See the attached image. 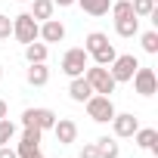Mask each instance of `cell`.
Here are the masks:
<instances>
[{
  "mask_svg": "<svg viewBox=\"0 0 158 158\" xmlns=\"http://www.w3.org/2000/svg\"><path fill=\"white\" fill-rule=\"evenodd\" d=\"M84 77H87V84L93 87V93H102V96H109V93H115V77H112V71L106 68V65H87L84 68Z\"/></svg>",
  "mask_w": 158,
  "mask_h": 158,
  "instance_id": "cell-1",
  "label": "cell"
},
{
  "mask_svg": "<svg viewBox=\"0 0 158 158\" xmlns=\"http://www.w3.org/2000/svg\"><path fill=\"white\" fill-rule=\"evenodd\" d=\"M87 115L96 121V124H109L112 118H115V102H112V96H102V93H93L87 102Z\"/></svg>",
  "mask_w": 158,
  "mask_h": 158,
  "instance_id": "cell-2",
  "label": "cell"
},
{
  "mask_svg": "<svg viewBox=\"0 0 158 158\" xmlns=\"http://www.w3.org/2000/svg\"><path fill=\"white\" fill-rule=\"evenodd\" d=\"M37 31H40V25H37V19H34L31 13H22V16L13 19V37H16L19 44L37 40Z\"/></svg>",
  "mask_w": 158,
  "mask_h": 158,
  "instance_id": "cell-3",
  "label": "cell"
},
{
  "mask_svg": "<svg viewBox=\"0 0 158 158\" xmlns=\"http://www.w3.org/2000/svg\"><path fill=\"white\" fill-rule=\"evenodd\" d=\"M87 62H90V56H87L84 47H71V50H65V56H62V71H65L68 77H77V74H84Z\"/></svg>",
  "mask_w": 158,
  "mask_h": 158,
  "instance_id": "cell-4",
  "label": "cell"
},
{
  "mask_svg": "<svg viewBox=\"0 0 158 158\" xmlns=\"http://www.w3.org/2000/svg\"><path fill=\"white\" fill-rule=\"evenodd\" d=\"M56 112L53 109H25L22 112V127H37V130H53Z\"/></svg>",
  "mask_w": 158,
  "mask_h": 158,
  "instance_id": "cell-5",
  "label": "cell"
},
{
  "mask_svg": "<svg viewBox=\"0 0 158 158\" xmlns=\"http://www.w3.org/2000/svg\"><path fill=\"white\" fill-rule=\"evenodd\" d=\"M136 68H139V62H136V56H133V53L115 56V62L109 65V71H112V77H115V84H124V81H130Z\"/></svg>",
  "mask_w": 158,
  "mask_h": 158,
  "instance_id": "cell-6",
  "label": "cell"
},
{
  "mask_svg": "<svg viewBox=\"0 0 158 158\" xmlns=\"http://www.w3.org/2000/svg\"><path fill=\"white\" fill-rule=\"evenodd\" d=\"M130 81H133V87H136V93L139 96H152L155 90H158V77H155V71L152 68H136L133 71V77H130Z\"/></svg>",
  "mask_w": 158,
  "mask_h": 158,
  "instance_id": "cell-7",
  "label": "cell"
},
{
  "mask_svg": "<svg viewBox=\"0 0 158 158\" xmlns=\"http://www.w3.org/2000/svg\"><path fill=\"white\" fill-rule=\"evenodd\" d=\"M112 127H115V136H133V133L139 130V118H136V115H130V112H124V115H118V112H115Z\"/></svg>",
  "mask_w": 158,
  "mask_h": 158,
  "instance_id": "cell-8",
  "label": "cell"
},
{
  "mask_svg": "<svg viewBox=\"0 0 158 158\" xmlns=\"http://www.w3.org/2000/svg\"><path fill=\"white\" fill-rule=\"evenodd\" d=\"M37 37H40L44 44H59V40L65 37V25H62L59 19H47V22L40 25V31H37Z\"/></svg>",
  "mask_w": 158,
  "mask_h": 158,
  "instance_id": "cell-9",
  "label": "cell"
},
{
  "mask_svg": "<svg viewBox=\"0 0 158 158\" xmlns=\"http://www.w3.org/2000/svg\"><path fill=\"white\" fill-rule=\"evenodd\" d=\"M53 133H56V139H59L62 146H68V143H74V139H77V124H74L71 118H56Z\"/></svg>",
  "mask_w": 158,
  "mask_h": 158,
  "instance_id": "cell-10",
  "label": "cell"
},
{
  "mask_svg": "<svg viewBox=\"0 0 158 158\" xmlns=\"http://www.w3.org/2000/svg\"><path fill=\"white\" fill-rule=\"evenodd\" d=\"M68 96H71L74 102H87V99L93 96V87L87 84V77H84V74L71 77V84H68Z\"/></svg>",
  "mask_w": 158,
  "mask_h": 158,
  "instance_id": "cell-11",
  "label": "cell"
},
{
  "mask_svg": "<svg viewBox=\"0 0 158 158\" xmlns=\"http://www.w3.org/2000/svg\"><path fill=\"white\" fill-rule=\"evenodd\" d=\"M133 136H136V146H139V149H146V152H155V149H158V130L139 127Z\"/></svg>",
  "mask_w": 158,
  "mask_h": 158,
  "instance_id": "cell-12",
  "label": "cell"
},
{
  "mask_svg": "<svg viewBox=\"0 0 158 158\" xmlns=\"http://www.w3.org/2000/svg\"><path fill=\"white\" fill-rule=\"evenodd\" d=\"M25 77H28V84H31V87H44V84L50 81V68H47V62H34V65L28 68Z\"/></svg>",
  "mask_w": 158,
  "mask_h": 158,
  "instance_id": "cell-13",
  "label": "cell"
},
{
  "mask_svg": "<svg viewBox=\"0 0 158 158\" xmlns=\"http://www.w3.org/2000/svg\"><path fill=\"white\" fill-rule=\"evenodd\" d=\"M115 31L121 37H133L139 34V16H124V19H115Z\"/></svg>",
  "mask_w": 158,
  "mask_h": 158,
  "instance_id": "cell-14",
  "label": "cell"
},
{
  "mask_svg": "<svg viewBox=\"0 0 158 158\" xmlns=\"http://www.w3.org/2000/svg\"><path fill=\"white\" fill-rule=\"evenodd\" d=\"M47 56H50L47 44H37V40L25 44V59H28V65H34V62H47Z\"/></svg>",
  "mask_w": 158,
  "mask_h": 158,
  "instance_id": "cell-15",
  "label": "cell"
},
{
  "mask_svg": "<svg viewBox=\"0 0 158 158\" xmlns=\"http://www.w3.org/2000/svg\"><path fill=\"white\" fill-rule=\"evenodd\" d=\"M77 3L87 16H106L112 10V0H77Z\"/></svg>",
  "mask_w": 158,
  "mask_h": 158,
  "instance_id": "cell-16",
  "label": "cell"
},
{
  "mask_svg": "<svg viewBox=\"0 0 158 158\" xmlns=\"http://www.w3.org/2000/svg\"><path fill=\"white\" fill-rule=\"evenodd\" d=\"M96 152H99V158H118V143L112 139V136H99L96 139Z\"/></svg>",
  "mask_w": 158,
  "mask_h": 158,
  "instance_id": "cell-17",
  "label": "cell"
},
{
  "mask_svg": "<svg viewBox=\"0 0 158 158\" xmlns=\"http://www.w3.org/2000/svg\"><path fill=\"white\" fill-rule=\"evenodd\" d=\"M53 10H56V3H53V0H34L31 16H34L37 22H47V19H53Z\"/></svg>",
  "mask_w": 158,
  "mask_h": 158,
  "instance_id": "cell-18",
  "label": "cell"
},
{
  "mask_svg": "<svg viewBox=\"0 0 158 158\" xmlns=\"http://www.w3.org/2000/svg\"><path fill=\"white\" fill-rule=\"evenodd\" d=\"M90 56H93V62H96V65H106V68H109V65L115 62V56H118V53H115V47H112V44H106V47H99V50H96V53H90Z\"/></svg>",
  "mask_w": 158,
  "mask_h": 158,
  "instance_id": "cell-19",
  "label": "cell"
},
{
  "mask_svg": "<svg viewBox=\"0 0 158 158\" xmlns=\"http://www.w3.org/2000/svg\"><path fill=\"white\" fill-rule=\"evenodd\" d=\"M106 44H109V37H106L102 31H90V34H87V40H84V50H87V56H90V53H96V50H99V47H106Z\"/></svg>",
  "mask_w": 158,
  "mask_h": 158,
  "instance_id": "cell-20",
  "label": "cell"
},
{
  "mask_svg": "<svg viewBox=\"0 0 158 158\" xmlns=\"http://www.w3.org/2000/svg\"><path fill=\"white\" fill-rule=\"evenodd\" d=\"M133 16H152L155 13V0H130Z\"/></svg>",
  "mask_w": 158,
  "mask_h": 158,
  "instance_id": "cell-21",
  "label": "cell"
},
{
  "mask_svg": "<svg viewBox=\"0 0 158 158\" xmlns=\"http://www.w3.org/2000/svg\"><path fill=\"white\" fill-rule=\"evenodd\" d=\"M139 44H143V50H146V53H152V56H155V53H158V31H146V34L139 37Z\"/></svg>",
  "mask_w": 158,
  "mask_h": 158,
  "instance_id": "cell-22",
  "label": "cell"
},
{
  "mask_svg": "<svg viewBox=\"0 0 158 158\" xmlns=\"http://www.w3.org/2000/svg\"><path fill=\"white\" fill-rule=\"evenodd\" d=\"M13 133H16V124L10 118H0V146H6L13 139Z\"/></svg>",
  "mask_w": 158,
  "mask_h": 158,
  "instance_id": "cell-23",
  "label": "cell"
},
{
  "mask_svg": "<svg viewBox=\"0 0 158 158\" xmlns=\"http://www.w3.org/2000/svg\"><path fill=\"white\" fill-rule=\"evenodd\" d=\"M16 155H19V158H44V152H40V146H28V143H19V149H16Z\"/></svg>",
  "mask_w": 158,
  "mask_h": 158,
  "instance_id": "cell-24",
  "label": "cell"
},
{
  "mask_svg": "<svg viewBox=\"0 0 158 158\" xmlns=\"http://www.w3.org/2000/svg\"><path fill=\"white\" fill-rule=\"evenodd\" d=\"M112 13L115 19H124V16H133V6H130V0H118V3H112Z\"/></svg>",
  "mask_w": 158,
  "mask_h": 158,
  "instance_id": "cell-25",
  "label": "cell"
},
{
  "mask_svg": "<svg viewBox=\"0 0 158 158\" xmlns=\"http://www.w3.org/2000/svg\"><path fill=\"white\" fill-rule=\"evenodd\" d=\"M40 133H44V130H37V127H25L22 143H28V146H40Z\"/></svg>",
  "mask_w": 158,
  "mask_h": 158,
  "instance_id": "cell-26",
  "label": "cell"
},
{
  "mask_svg": "<svg viewBox=\"0 0 158 158\" xmlns=\"http://www.w3.org/2000/svg\"><path fill=\"white\" fill-rule=\"evenodd\" d=\"M13 34V19L10 16H0V40H6Z\"/></svg>",
  "mask_w": 158,
  "mask_h": 158,
  "instance_id": "cell-27",
  "label": "cell"
},
{
  "mask_svg": "<svg viewBox=\"0 0 158 158\" xmlns=\"http://www.w3.org/2000/svg\"><path fill=\"white\" fill-rule=\"evenodd\" d=\"M81 158H99V152H96V143H87V146L81 149Z\"/></svg>",
  "mask_w": 158,
  "mask_h": 158,
  "instance_id": "cell-28",
  "label": "cell"
},
{
  "mask_svg": "<svg viewBox=\"0 0 158 158\" xmlns=\"http://www.w3.org/2000/svg\"><path fill=\"white\" fill-rule=\"evenodd\" d=\"M0 158H19V155H16V149H10V146H0Z\"/></svg>",
  "mask_w": 158,
  "mask_h": 158,
  "instance_id": "cell-29",
  "label": "cell"
},
{
  "mask_svg": "<svg viewBox=\"0 0 158 158\" xmlns=\"http://www.w3.org/2000/svg\"><path fill=\"white\" fill-rule=\"evenodd\" d=\"M56 6H71V3H77V0H53Z\"/></svg>",
  "mask_w": 158,
  "mask_h": 158,
  "instance_id": "cell-30",
  "label": "cell"
},
{
  "mask_svg": "<svg viewBox=\"0 0 158 158\" xmlns=\"http://www.w3.org/2000/svg\"><path fill=\"white\" fill-rule=\"evenodd\" d=\"M6 112H10V109H6V102L0 99V118H6Z\"/></svg>",
  "mask_w": 158,
  "mask_h": 158,
  "instance_id": "cell-31",
  "label": "cell"
},
{
  "mask_svg": "<svg viewBox=\"0 0 158 158\" xmlns=\"http://www.w3.org/2000/svg\"><path fill=\"white\" fill-rule=\"evenodd\" d=\"M0 77H3V65H0Z\"/></svg>",
  "mask_w": 158,
  "mask_h": 158,
  "instance_id": "cell-32",
  "label": "cell"
},
{
  "mask_svg": "<svg viewBox=\"0 0 158 158\" xmlns=\"http://www.w3.org/2000/svg\"><path fill=\"white\" fill-rule=\"evenodd\" d=\"M19 3H25V0H19Z\"/></svg>",
  "mask_w": 158,
  "mask_h": 158,
  "instance_id": "cell-33",
  "label": "cell"
}]
</instances>
